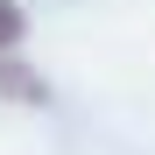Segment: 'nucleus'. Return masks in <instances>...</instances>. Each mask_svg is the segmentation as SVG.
<instances>
[{
	"label": "nucleus",
	"instance_id": "f257e3e1",
	"mask_svg": "<svg viewBox=\"0 0 155 155\" xmlns=\"http://www.w3.org/2000/svg\"><path fill=\"white\" fill-rule=\"evenodd\" d=\"M0 92H35V85H28L21 71H7V64H0Z\"/></svg>",
	"mask_w": 155,
	"mask_h": 155
},
{
	"label": "nucleus",
	"instance_id": "f03ea898",
	"mask_svg": "<svg viewBox=\"0 0 155 155\" xmlns=\"http://www.w3.org/2000/svg\"><path fill=\"white\" fill-rule=\"evenodd\" d=\"M14 35H21V14H14V7H0V42H14Z\"/></svg>",
	"mask_w": 155,
	"mask_h": 155
}]
</instances>
